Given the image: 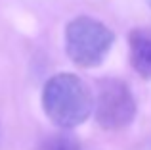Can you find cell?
<instances>
[{
    "mask_svg": "<svg viewBox=\"0 0 151 150\" xmlns=\"http://www.w3.org/2000/svg\"><path fill=\"white\" fill-rule=\"evenodd\" d=\"M94 94L75 73L52 75L42 89V108L48 119L61 129L82 125L92 114Z\"/></svg>",
    "mask_w": 151,
    "mask_h": 150,
    "instance_id": "1",
    "label": "cell"
},
{
    "mask_svg": "<svg viewBox=\"0 0 151 150\" xmlns=\"http://www.w3.org/2000/svg\"><path fill=\"white\" fill-rule=\"evenodd\" d=\"M115 42V33L92 15H78L65 25V52L75 66L98 68Z\"/></svg>",
    "mask_w": 151,
    "mask_h": 150,
    "instance_id": "2",
    "label": "cell"
},
{
    "mask_svg": "<svg viewBox=\"0 0 151 150\" xmlns=\"http://www.w3.org/2000/svg\"><path fill=\"white\" fill-rule=\"evenodd\" d=\"M92 112L101 129L121 131L134 121L138 106L130 87L122 79L107 77L98 81Z\"/></svg>",
    "mask_w": 151,
    "mask_h": 150,
    "instance_id": "3",
    "label": "cell"
},
{
    "mask_svg": "<svg viewBox=\"0 0 151 150\" xmlns=\"http://www.w3.org/2000/svg\"><path fill=\"white\" fill-rule=\"evenodd\" d=\"M130 66L142 79H151V27H136L128 33Z\"/></svg>",
    "mask_w": 151,
    "mask_h": 150,
    "instance_id": "4",
    "label": "cell"
},
{
    "mask_svg": "<svg viewBox=\"0 0 151 150\" xmlns=\"http://www.w3.org/2000/svg\"><path fill=\"white\" fill-rule=\"evenodd\" d=\"M40 150H82V146L71 135H54L42 143Z\"/></svg>",
    "mask_w": 151,
    "mask_h": 150,
    "instance_id": "5",
    "label": "cell"
},
{
    "mask_svg": "<svg viewBox=\"0 0 151 150\" xmlns=\"http://www.w3.org/2000/svg\"><path fill=\"white\" fill-rule=\"evenodd\" d=\"M147 2H149V6H151V0H147Z\"/></svg>",
    "mask_w": 151,
    "mask_h": 150,
    "instance_id": "6",
    "label": "cell"
}]
</instances>
